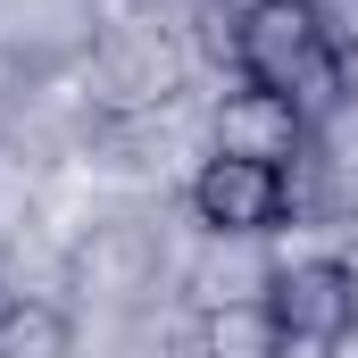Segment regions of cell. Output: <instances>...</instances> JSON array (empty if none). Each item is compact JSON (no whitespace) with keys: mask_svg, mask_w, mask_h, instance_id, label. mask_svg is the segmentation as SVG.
<instances>
[{"mask_svg":"<svg viewBox=\"0 0 358 358\" xmlns=\"http://www.w3.org/2000/svg\"><path fill=\"white\" fill-rule=\"evenodd\" d=\"M234 67H242V84L300 100L308 125L334 117V108H350V50L334 42V25H325L317 0H242V17H234Z\"/></svg>","mask_w":358,"mask_h":358,"instance_id":"obj_1","label":"cell"},{"mask_svg":"<svg viewBox=\"0 0 358 358\" xmlns=\"http://www.w3.org/2000/svg\"><path fill=\"white\" fill-rule=\"evenodd\" d=\"M283 200H292V183L259 167V159H208L200 176H192V217L217 234V242H259L283 225Z\"/></svg>","mask_w":358,"mask_h":358,"instance_id":"obj_2","label":"cell"},{"mask_svg":"<svg viewBox=\"0 0 358 358\" xmlns=\"http://www.w3.org/2000/svg\"><path fill=\"white\" fill-rule=\"evenodd\" d=\"M267 317L283 325V342H325L358 317V267L350 259H300V267L267 275Z\"/></svg>","mask_w":358,"mask_h":358,"instance_id":"obj_3","label":"cell"},{"mask_svg":"<svg viewBox=\"0 0 358 358\" xmlns=\"http://www.w3.org/2000/svg\"><path fill=\"white\" fill-rule=\"evenodd\" d=\"M217 150H225V159H259V167L283 176V167L308 150V108H300V100H283V92L242 84L225 108H217Z\"/></svg>","mask_w":358,"mask_h":358,"instance_id":"obj_4","label":"cell"},{"mask_svg":"<svg viewBox=\"0 0 358 358\" xmlns=\"http://www.w3.org/2000/svg\"><path fill=\"white\" fill-rule=\"evenodd\" d=\"M200 358H292V342L267 317V300H217L200 317Z\"/></svg>","mask_w":358,"mask_h":358,"instance_id":"obj_5","label":"cell"},{"mask_svg":"<svg viewBox=\"0 0 358 358\" xmlns=\"http://www.w3.org/2000/svg\"><path fill=\"white\" fill-rule=\"evenodd\" d=\"M0 358H76V325L59 300H0Z\"/></svg>","mask_w":358,"mask_h":358,"instance_id":"obj_6","label":"cell"},{"mask_svg":"<svg viewBox=\"0 0 358 358\" xmlns=\"http://www.w3.org/2000/svg\"><path fill=\"white\" fill-rule=\"evenodd\" d=\"M317 358H358V317L342 325V334H325V342H317Z\"/></svg>","mask_w":358,"mask_h":358,"instance_id":"obj_7","label":"cell"}]
</instances>
